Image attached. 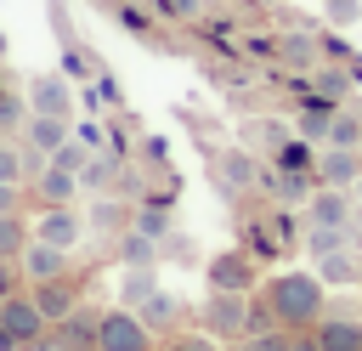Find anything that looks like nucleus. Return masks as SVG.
<instances>
[{"mask_svg": "<svg viewBox=\"0 0 362 351\" xmlns=\"http://www.w3.org/2000/svg\"><path fill=\"white\" fill-rule=\"evenodd\" d=\"M288 351H322L317 340H288Z\"/></svg>", "mask_w": 362, "mask_h": 351, "instance_id": "obj_38", "label": "nucleus"}, {"mask_svg": "<svg viewBox=\"0 0 362 351\" xmlns=\"http://www.w3.org/2000/svg\"><path fill=\"white\" fill-rule=\"evenodd\" d=\"M23 176H28V153H17L11 142H0V181L23 187Z\"/></svg>", "mask_w": 362, "mask_h": 351, "instance_id": "obj_21", "label": "nucleus"}, {"mask_svg": "<svg viewBox=\"0 0 362 351\" xmlns=\"http://www.w3.org/2000/svg\"><path fill=\"white\" fill-rule=\"evenodd\" d=\"M345 243V226H311V255H334Z\"/></svg>", "mask_w": 362, "mask_h": 351, "instance_id": "obj_27", "label": "nucleus"}, {"mask_svg": "<svg viewBox=\"0 0 362 351\" xmlns=\"http://www.w3.org/2000/svg\"><path fill=\"white\" fill-rule=\"evenodd\" d=\"M356 192H362V176H356Z\"/></svg>", "mask_w": 362, "mask_h": 351, "instance_id": "obj_41", "label": "nucleus"}, {"mask_svg": "<svg viewBox=\"0 0 362 351\" xmlns=\"http://www.w3.org/2000/svg\"><path fill=\"white\" fill-rule=\"evenodd\" d=\"M322 277H328V283H351V277H356V260L334 249V255H322Z\"/></svg>", "mask_w": 362, "mask_h": 351, "instance_id": "obj_25", "label": "nucleus"}, {"mask_svg": "<svg viewBox=\"0 0 362 351\" xmlns=\"http://www.w3.org/2000/svg\"><path fill=\"white\" fill-rule=\"evenodd\" d=\"M181 351H209V340H181Z\"/></svg>", "mask_w": 362, "mask_h": 351, "instance_id": "obj_39", "label": "nucleus"}, {"mask_svg": "<svg viewBox=\"0 0 362 351\" xmlns=\"http://www.w3.org/2000/svg\"><path fill=\"white\" fill-rule=\"evenodd\" d=\"M322 51H328V57H351V51H345V40H339V34H322Z\"/></svg>", "mask_w": 362, "mask_h": 351, "instance_id": "obj_36", "label": "nucleus"}, {"mask_svg": "<svg viewBox=\"0 0 362 351\" xmlns=\"http://www.w3.org/2000/svg\"><path fill=\"white\" fill-rule=\"evenodd\" d=\"M266 300H272V317H283L288 328L317 323V311H322V277H311V272H283V277H272Z\"/></svg>", "mask_w": 362, "mask_h": 351, "instance_id": "obj_1", "label": "nucleus"}, {"mask_svg": "<svg viewBox=\"0 0 362 351\" xmlns=\"http://www.w3.org/2000/svg\"><path fill=\"white\" fill-rule=\"evenodd\" d=\"M249 351H288V334H255Z\"/></svg>", "mask_w": 362, "mask_h": 351, "instance_id": "obj_32", "label": "nucleus"}, {"mask_svg": "<svg viewBox=\"0 0 362 351\" xmlns=\"http://www.w3.org/2000/svg\"><path fill=\"white\" fill-rule=\"evenodd\" d=\"M74 187H79L74 170H62V164H45V170H40V198H45V204H68Z\"/></svg>", "mask_w": 362, "mask_h": 351, "instance_id": "obj_14", "label": "nucleus"}, {"mask_svg": "<svg viewBox=\"0 0 362 351\" xmlns=\"http://www.w3.org/2000/svg\"><path fill=\"white\" fill-rule=\"evenodd\" d=\"M0 215H17V187L0 181Z\"/></svg>", "mask_w": 362, "mask_h": 351, "instance_id": "obj_34", "label": "nucleus"}, {"mask_svg": "<svg viewBox=\"0 0 362 351\" xmlns=\"http://www.w3.org/2000/svg\"><path fill=\"white\" fill-rule=\"evenodd\" d=\"M164 221H170L164 209H147V215H141V232H147V238H158V232H164Z\"/></svg>", "mask_w": 362, "mask_h": 351, "instance_id": "obj_33", "label": "nucleus"}, {"mask_svg": "<svg viewBox=\"0 0 362 351\" xmlns=\"http://www.w3.org/2000/svg\"><path fill=\"white\" fill-rule=\"evenodd\" d=\"M107 181H113V159H85L79 187H107Z\"/></svg>", "mask_w": 362, "mask_h": 351, "instance_id": "obj_26", "label": "nucleus"}, {"mask_svg": "<svg viewBox=\"0 0 362 351\" xmlns=\"http://www.w3.org/2000/svg\"><path fill=\"white\" fill-rule=\"evenodd\" d=\"M277 62L311 74V68H317V40H311V34H277Z\"/></svg>", "mask_w": 362, "mask_h": 351, "instance_id": "obj_11", "label": "nucleus"}, {"mask_svg": "<svg viewBox=\"0 0 362 351\" xmlns=\"http://www.w3.org/2000/svg\"><path fill=\"white\" fill-rule=\"evenodd\" d=\"M322 142H328V147H362V119H356V113H334Z\"/></svg>", "mask_w": 362, "mask_h": 351, "instance_id": "obj_20", "label": "nucleus"}, {"mask_svg": "<svg viewBox=\"0 0 362 351\" xmlns=\"http://www.w3.org/2000/svg\"><path fill=\"white\" fill-rule=\"evenodd\" d=\"M260 6H277V0H260Z\"/></svg>", "mask_w": 362, "mask_h": 351, "instance_id": "obj_42", "label": "nucleus"}, {"mask_svg": "<svg viewBox=\"0 0 362 351\" xmlns=\"http://www.w3.org/2000/svg\"><path fill=\"white\" fill-rule=\"evenodd\" d=\"M0 328L23 345V340H40L45 317H40V306H34V300H11V294H6V300H0Z\"/></svg>", "mask_w": 362, "mask_h": 351, "instance_id": "obj_5", "label": "nucleus"}, {"mask_svg": "<svg viewBox=\"0 0 362 351\" xmlns=\"http://www.w3.org/2000/svg\"><path fill=\"white\" fill-rule=\"evenodd\" d=\"M11 125H28V113H23V102L11 91H0V130H11Z\"/></svg>", "mask_w": 362, "mask_h": 351, "instance_id": "obj_30", "label": "nucleus"}, {"mask_svg": "<svg viewBox=\"0 0 362 351\" xmlns=\"http://www.w3.org/2000/svg\"><path fill=\"white\" fill-rule=\"evenodd\" d=\"M141 306H147V323H170V317H175V300H170V294H158V289H153Z\"/></svg>", "mask_w": 362, "mask_h": 351, "instance_id": "obj_29", "label": "nucleus"}, {"mask_svg": "<svg viewBox=\"0 0 362 351\" xmlns=\"http://www.w3.org/2000/svg\"><path fill=\"white\" fill-rule=\"evenodd\" d=\"M158 6H164L170 17H198V11H204V0H158Z\"/></svg>", "mask_w": 362, "mask_h": 351, "instance_id": "obj_31", "label": "nucleus"}, {"mask_svg": "<svg viewBox=\"0 0 362 351\" xmlns=\"http://www.w3.org/2000/svg\"><path fill=\"white\" fill-rule=\"evenodd\" d=\"M40 238H45V243H57V249H68V243L79 238V221H74V209H68V204H51V209L40 215Z\"/></svg>", "mask_w": 362, "mask_h": 351, "instance_id": "obj_9", "label": "nucleus"}, {"mask_svg": "<svg viewBox=\"0 0 362 351\" xmlns=\"http://www.w3.org/2000/svg\"><path fill=\"white\" fill-rule=\"evenodd\" d=\"M362 176V153L356 147H322L317 153V181L322 187H356Z\"/></svg>", "mask_w": 362, "mask_h": 351, "instance_id": "obj_4", "label": "nucleus"}, {"mask_svg": "<svg viewBox=\"0 0 362 351\" xmlns=\"http://www.w3.org/2000/svg\"><path fill=\"white\" fill-rule=\"evenodd\" d=\"M23 243H28L23 221H17V215H0V260H6V255H23Z\"/></svg>", "mask_w": 362, "mask_h": 351, "instance_id": "obj_22", "label": "nucleus"}, {"mask_svg": "<svg viewBox=\"0 0 362 351\" xmlns=\"http://www.w3.org/2000/svg\"><path fill=\"white\" fill-rule=\"evenodd\" d=\"M305 209H311V226H345V221H351V198H345V187H317Z\"/></svg>", "mask_w": 362, "mask_h": 351, "instance_id": "obj_6", "label": "nucleus"}, {"mask_svg": "<svg viewBox=\"0 0 362 351\" xmlns=\"http://www.w3.org/2000/svg\"><path fill=\"white\" fill-rule=\"evenodd\" d=\"M204 317H209V328H215V334H238L249 311H243V300H238V289H221V294L209 300V311H204Z\"/></svg>", "mask_w": 362, "mask_h": 351, "instance_id": "obj_8", "label": "nucleus"}, {"mask_svg": "<svg viewBox=\"0 0 362 351\" xmlns=\"http://www.w3.org/2000/svg\"><path fill=\"white\" fill-rule=\"evenodd\" d=\"M221 181H226V187H255L260 170H255L249 153H226V159H221Z\"/></svg>", "mask_w": 362, "mask_h": 351, "instance_id": "obj_18", "label": "nucleus"}, {"mask_svg": "<svg viewBox=\"0 0 362 351\" xmlns=\"http://www.w3.org/2000/svg\"><path fill=\"white\" fill-rule=\"evenodd\" d=\"M28 113H51V119H68L74 113V96L62 85V74H34L28 79Z\"/></svg>", "mask_w": 362, "mask_h": 351, "instance_id": "obj_3", "label": "nucleus"}, {"mask_svg": "<svg viewBox=\"0 0 362 351\" xmlns=\"http://www.w3.org/2000/svg\"><path fill=\"white\" fill-rule=\"evenodd\" d=\"M322 11H328V23H339V28H345V23H356V17H362V0H322Z\"/></svg>", "mask_w": 362, "mask_h": 351, "instance_id": "obj_28", "label": "nucleus"}, {"mask_svg": "<svg viewBox=\"0 0 362 351\" xmlns=\"http://www.w3.org/2000/svg\"><path fill=\"white\" fill-rule=\"evenodd\" d=\"M28 142L51 159L62 142H68V119H51V113H28Z\"/></svg>", "mask_w": 362, "mask_h": 351, "instance_id": "obj_12", "label": "nucleus"}, {"mask_svg": "<svg viewBox=\"0 0 362 351\" xmlns=\"http://www.w3.org/2000/svg\"><path fill=\"white\" fill-rule=\"evenodd\" d=\"M96 345L102 351H147V323L130 311H107V317H96Z\"/></svg>", "mask_w": 362, "mask_h": 351, "instance_id": "obj_2", "label": "nucleus"}, {"mask_svg": "<svg viewBox=\"0 0 362 351\" xmlns=\"http://www.w3.org/2000/svg\"><path fill=\"white\" fill-rule=\"evenodd\" d=\"M34 306H40V317H45V323H68L74 294H68L57 277H45V283H34Z\"/></svg>", "mask_w": 362, "mask_h": 351, "instance_id": "obj_10", "label": "nucleus"}, {"mask_svg": "<svg viewBox=\"0 0 362 351\" xmlns=\"http://www.w3.org/2000/svg\"><path fill=\"white\" fill-rule=\"evenodd\" d=\"M0 351H17V340H11V334H6V328H0Z\"/></svg>", "mask_w": 362, "mask_h": 351, "instance_id": "obj_40", "label": "nucleus"}, {"mask_svg": "<svg viewBox=\"0 0 362 351\" xmlns=\"http://www.w3.org/2000/svg\"><path fill=\"white\" fill-rule=\"evenodd\" d=\"M209 283H215V289H243V283H249V266H243L238 255H221V260H209Z\"/></svg>", "mask_w": 362, "mask_h": 351, "instance_id": "obj_19", "label": "nucleus"}, {"mask_svg": "<svg viewBox=\"0 0 362 351\" xmlns=\"http://www.w3.org/2000/svg\"><path fill=\"white\" fill-rule=\"evenodd\" d=\"M328 119H334V102H328V96H311V102L300 108V136H305V142H322V136H328Z\"/></svg>", "mask_w": 362, "mask_h": 351, "instance_id": "obj_15", "label": "nucleus"}, {"mask_svg": "<svg viewBox=\"0 0 362 351\" xmlns=\"http://www.w3.org/2000/svg\"><path fill=\"white\" fill-rule=\"evenodd\" d=\"M272 170H288V176H311V170H317V153L305 147V136H300V142H283Z\"/></svg>", "mask_w": 362, "mask_h": 351, "instance_id": "obj_16", "label": "nucleus"}, {"mask_svg": "<svg viewBox=\"0 0 362 351\" xmlns=\"http://www.w3.org/2000/svg\"><path fill=\"white\" fill-rule=\"evenodd\" d=\"M6 294H11V266L0 260V300H6Z\"/></svg>", "mask_w": 362, "mask_h": 351, "instance_id": "obj_37", "label": "nucleus"}, {"mask_svg": "<svg viewBox=\"0 0 362 351\" xmlns=\"http://www.w3.org/2000/svg\"><path fill=\"white\" fill-rule=\"evenodd\" d=\"M124 260H130V266H153V260H158L153 238H147V232H130V238H124Z\"/></svg>", "mask_w": 362, "mask_h": 351, "instance_id": "obj_23", "label": "nucleus"}, {"mask_svg": "<svg viewBox=\"0 0 362 351\" xmlns=\"http://www.w3.org/2000/svg\"><path fill=\"white\" fill-rule=\"evenodd\" d=\"M351 79H356L351 68H311V85H317L311 96H328V102H339V96L351 91Z\"/></svg>", "mask_w": 362, "mask_h": 351, "instance_id": "obj_17", "label": "nucleus"}, {"mask_svg": "<svg viewBox=\"0 0 362 351\" xmlns=\"http://www.w3.org/2000/svg\"><path fill=\"white\" fill-rule=\"evenodd\" d=\"M85 159H90V147H85V142H62V147L51 153V164H62V170H74V176L85 170Z\"/></svg>", "mask_w": 362, "mask_h": 351, "instance_id": "obj_24", "label": "nucleus"}, {"mask_svg": "<svg viewBox=\"0 0 362 351\" xmlns=\"http://www.w3.org/2000/svg\"><path fill=\"white\" fill-rule=\"evenodd\" d=\"M317 345H322V351H362V328L345 323V317H328V323L317 328Z\"/></svg>", "mask_w": 362, "mask_h": 351, "instance_id": "obj_13", "label": "nucleus"}, {"mask_svg": "<svg viewBox=\"0 0 362 351\" xmlns=\"http://www.w3.org/2000/svg\"><path fill=\"white\" fill-rule=\"evenodd\" d=\"M62 266H68V255H62L57 243H45V238L23 243V272H28L34 283H45V277H62Z\"/></svg>", "mask_w": 362, "mask_h": 351, "instance_id": "obj_7", "label": "nucleus"}, {"mask_svg": "<svg viewBox=\"0 0 362 351\" xmlns=\"http://www.w3.org/2000/svg\"><path fill=\"white\" fill-rule=\"evenodd\" d=\"M79 142L96 153V147H102V125H79Z\"/></svg>", "mask_w": 362, "mask_h": 351, "instance_id": "obj_35", "label": "nucleus"}]
</instances>
